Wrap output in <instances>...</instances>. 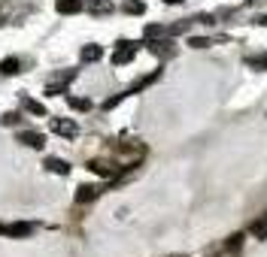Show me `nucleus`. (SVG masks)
Instances as JSON below:
<instances>
[{"mask_svg":"<svg viewBox=\"0 0 267 257\" xmlns=\"http://www.w3.org/2000/svg\"><path fill=\"white\" fill-rule=\"evenodd\" d=\"M164 3H182V0H164Z\"/></svg>","mask_w":267,"mask_h":257,"instance_id":"23","label":"nucleus"},{"mask_svg":"<svg viewBox=\"0 0 267 257\" xmlns=\"http://www.w3.org/2000/svg\"><path fill=\"white\" fill-rule=\"evenodd\" d=\"M73 109H79V112H85V109H91V100H85V97H70L67 100Z\"/></svg>","mask_w":267,"mask_h":257,"instance_id":"15","label":"nucleus"},{"mask_svg":"<svg viewBox=\"0 0 267 257\" xmlns=\"http://www.w3.org/2000/svg\"><path fill=\"white\" fill-rule=\"evenodd\" d=\"M52 130L58 136H64V139H76L79 136V124L73 118H52Z\"/></svg>","mask_w":267,"mask_h":257,"instance_id":"1","label":"nucleus"},{"mask_svg":"<svg viewBox=\"0 0 267 257\" xmlns=\"http://www.w3.org/2000/svg\"><path fill=\"white\" fill-rule=\"evenodd\" d=\"M252 64H255V67H267V58H255Z\"/></svg>","mask_w":267,"mask_h":257,"instance_id":"21","label":"nucleus"},{"mask_svg":"<svg viewBox=\"0 0 267 257\" xmlns=\"http://www.w3.org/2000/svg\"><path fill=\"white\" fill-rule=\"evenodd\" d=\"M22 106H25L31 115H46V106H43V103H36V100H31V97H22Z\"/></svg>","mask_w":267,"mask_h":257,"instance_id":"11","label":"nucleus"},{"mask_svg":"<svg viewBox=\"0 0 267 257\" xmlns=\"http://www.w3.org/2000/svg\"><path fill=\"white\" fill-rule=\"evenodd\" d=\"M0 73H3V76H15V73H22V58H15V55L3 58V61H0Z\"/></svg>","mask_w":267,"mask_h":257,"instance_id":"6","label":"nucleus"},{"mask_svg":"<svg viewBox=\"0 0 267 257\" xmlns=\"http://www.w3.org/2000/svg\"><path fill=\"white\" fill-rule=\"evenodd\" d=\"M258 25H264L267 28V15H258Z\"/></svg>","mask_w":267,"mask_h":257,"instance_id":"22","label":"nucleus"},{"mask_svg":"<svg viewBox=\"0 0 267 257\" xmlns=\"http://www.w3.org/2000/svg\"><path fill=\"white\" fill-rule=\"evenodd\" d=\"M134 55H137V42H119V49L112 52V64H116V67L131 64Z\"/></svg>","mask_w":267,"mask_h":257,"instance_id":"2","label":"nucleus"},{"mask_svg":"<svg viewBox=\"0 0 267 257\" xmlns=\"http://www.w3.org/2000/svg\"><path fill=\"white\" fill-rule=\"evenodd\" d=\"M100 58H103V49H100V46H85V49H82V61H85V64H94Z\"/></svg>","mask_w":267,"mask_h":257,"instance_id":"8","label":"nucleus"},{"mask_svg":"<svg viewBox=\"0 0 267 257\" xmlns=\"http://www.w3.org/2000/svg\"><path fill=\"white\" fill-rule=\"evenodd\" d=\"M240 239H243V236H231V242H228V248H231V251L240 248Z\"/></svg>","mask_w":267,"mask_h":257,"instance_id":"20","label":"nucleus"},{"mask_svg":"<svg viewBox=\"0 0 267 257\" xmlns=\"http://www.w3.org/2000/svg\"><path fill=\"white\" fill-rule=\"evenodd\" d=\"M125 97H128V91H125V94H116V97H109V100L103 103V109H112V106H119V103H122Z\"/></svg>","mask_w":267,"mask_h":257,"instance_id":"18","label":"nucleus"},{"mask_svg":"<svg viewBox=\"0 0 267 257\" xmlns=\"http://www.w3.org/2000/svg\"><path fill=\"white\" fill-rule=\"evenodd\" d=\"M55 9L61 15H76V12H82V0H55Z\"/></svg>","mask_w":267,"mask_h":257,"instance_id":"5","label":"nucleus"},{"mask_svg":"<svg viewBox=\"0 0 267 257\" xmlns=\"http://www.w3.org/2000/svg\"><path fill=\"white\" fill-rule=\"evenodd\" d=\"M167 28H161V25H146V31H143V36L146 39H158V36H164Z\"/></svg>","mask_w":267,"mask_h":257,"instance_id":"14","label":"nucleus"},{"mask_svg":"<svg viewBox=\"0 0 267 257\" xmlns=\"http://www.w3.org/2000/svg\"><path fill=\"white\" fill-rule=\"evenodd\" d=\"M18 121H22L18 112H6V115H3V124H18Z\"/></svg>","mask_w":267,"mask_h":257,"instance_id":"19","label":"nucleus"},{"mask_svg":"<svg viewBox=\"0 0 267 257\" xmlns=\"http://www.w3.org/2000/svg\"><path fill=\"white\" fill-rule=\"evenodd\" d=\"M3 233H6V236H28V233H31V224H9V227H3Z\"/></svg>","mask_w":267,"mask_h":257,"instance_id":"12","label":"nucleus"},{"mask_svg":"<svg viewBox=\"0 0 267 257\" xmlns=\"http://www.w3.org/2000/svg\"><path fill=\"white\" fill-rule=\"evenodd\" d=\"M46 166H49L52 173H58V176H67V173H70V163L61 161V158H46Z\"/></svg>","mask_w":267,"mask_h":257,"instance_id":"9","label":"nucleus"},{"mask_svg":"<svg viewBox=\"0 0 267 257\" xmlns=\"http://www.w3.org/2000/svg\"><path fill=\"white\" fill-rule=\"evenodd\" d=\"M98 197V188L94 185H82V188H76V203H91Z\"/></svg>","mask_w":267,"mask_h":257,"instance_id":"7","label":"nucleus"},{"mask_svg":"<svg viewBox=\"0 0 267 257\" xmlns=\"http://www.w3.org/2000/svg\"><path fill=\"white\" fill-rule=\"evenodd\" d=\"M252 233H255L258 239H267V215H261V221L252 224Z\"/></svg>","mask_w":267,"mask_h":257,"instance_id":"16","label":"nucleus"},{"mask_svg":"<svg viewBox=\"0 0 267 257\" xmlns=\"http://www.w3.org/2000/svg\"><path fill=\"white\" fill-rule=\"evenodd\" d=\"M88 169L98 173V176H106V179L116 176V166H109V163H103V161H91V163H88Z\"/></svg>","mask_w":267,"mask_h":257,"instance_id":"10","label":"nucleus"},{"mask_svg":"<svg viewBox=\"0 0 267 257\" xmlns=\"http://www.w3.org/2000/svg\"><path fill=\"white\" fill-rule=\"evenodd\" d=\"M149 42V52H155V55H161V58H170L173 55V42L170 39H146Z\"/></svg>","mask_w":267,"mask_h":257,"instance_id":"3","label":"nucleus"},{"mask_svg":"<svg viewBox=\"0 0 267 257\" xmlns=\"http://www.w3.org/2000/svg\"><path fill=\"white\" fill-rule=\"evenodd\" d=\"M125 12H128V15H143V12H146V3H143V0H128V3H125Z\"/></svg>","mask_w":267,"mask_h":257,"instance_id":"13","label":"nucleus"},{"mask_svg":"<svg viewBox=\"0 0 267 257\" xmlns=\"http://www.w3.org/2000/svg\"><path fill=\"white\" fill-rule=\"evenodd\" d=\"M18 142H25V145H31V148H43V145H46V136L36 133V130H25V133H18Z\"/></svg>","mask_w":267,"mask_h":257,"instance_id":"4","label":"nucleus"},{"mask_svg":"<svg viewBox=\"0 0 267 257\" xmlns=\"http://www.w3.org/2000/svg\"><path fill=\"white\" fill-rule=\"evenodd\" d=\"M188 46H192V49H206V46H209V39H206V36H192V39H188Z\"/></svg>","mask_w":267,"mask_h":257,"instance_id":"17","label":"nucleus"}]
</instances>
